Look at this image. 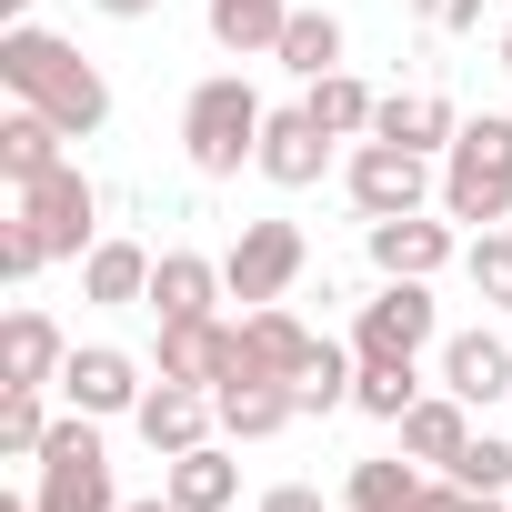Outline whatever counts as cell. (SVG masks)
<instances>
[{"label":"cell","instance_id":"cell-1","mask_svg":"<svg viewBox=\"0 0 512 512\" xmlns=\"http://www.w3.org/2000/svg\"><path fill=\"white\" fill-rule=\"evenodd\" d=\"M0 81H11V101L51 111L71 141H91V131L111 121V81H101L61 31H41V21H11V31H0Z\"/></svg>","mask_w":512,"mask_h":512},{"label":"cell","instance_id":"cell-2","mask_svg":"<svg viewBox=\"0 0 512 512\" xmlns=\"http://www.w3.org/2000/svg\"><path fill=\"white\" fill-rule=\"evenodd\" d=\"M262 91H251L241 71H221V81H201L191 101H181V151H191V171L201 181H231L241 161H262Z\"/></svg>","mask_w":512,"mask_h":512},{"label":"cell","instance_id":"cell-3","mask_svg":"<svg viewBox=\"0 0 512 512\" xmlns=\"http://www.w3.org/2000/svg\"><path fill=\"white\" fill-rule=\"evenodd\" d=\"M442 221H512V121L482 111L442 151Z\"/></svg>","mask_w":512,"mask_h":512},{"label":"cell","instance_id":"cell-4","mask_svg":"<svg viewBox=\"0 0 512 512\" xmlns=\"http://www.w3.org/2000/svg\"><path fill=\"white\" fill-rule=\"evenodd\" d=\"M31 512H121V502H111V452H101V422H91V412L51 422V442H41V492H31Z\"/></svg>","mask_w":512,"mask_h":512},{"label":"cell","instance_id":"cell-5","mask_svg":"<svg viewBox=\"0 0 512 512\" xmlns=\"http://www.w3.org/2000/svg\"><path fill=\"white\" fill-rule=\"evenodd\" d=\"M302 262H312V251H302L292 221H241V241L221 251V282H231V302L262 312V302H282V292L302 282Z\"/></svg>","mask_w":512,"mask_h":512},{"label":"cell","instance_id":"cell-6","mask_svg":"<svg viewBox=\"0 0 512 512\" xmlns=\"http://www.w3.org/2000/svg\"><path fill=\"white\" fill-rule=\"evenodd\" d=\"M432 332H442V302H432L422 282H382V292L362 302V322H352V352H362V362H422Z\"/></svg>","mask_w":512,"mask_h":512},{"label":"cell","instance_id":"cell-7","mask_svg":"<svg viewBox=\"0 0 512 512\" xmlns=\"http://www.w3.org/2000/svg\"><path fill=\"white\" fill-rule=\"evenodd\" d=\"M342 181H352V211H362V221H392V211H422V201H432V151L362 141Z\"/></svg>","mask_w":512,"mask_h":512},{"label":"cell","instance_id":"cell-8","mask_svg":"<svg viewBox=\"0 0 512 512\" xmlns=\"http://www.w3.org/2000/svg\"><path fill=\"white\" fill-rule=\"evenodd\" d=\"M71 412H91V422H111V412H141V362L131 352H111V342H71V362H61V382H51Z\"/></svg>","mask_w":512,"mask_h":512},{"label":"cell","instance_id":"cell-9","mask_svg":"<svg viewBox=\"0 0 512 512\" xmlns=\"http://www.w3.org/2000/svg\"><path fill=\"white\" fill-rule=\"evenodd\" d=\"M91 211H101V191L61 161V171H41V181H21V221L51 241V262H61V251H71V262H81V241H91Z\"/></svg>","mask_w":512,"mask_h":512},{"label":"cell","instance_id":"cell-10","mask_svg":"<svg viewBox=\"0 0 512 512\" xmlns=\"http://www.w3.org/2000/svg\"><path fill=\"white\" fill-rule=\"evenodd\" d=\"M322 161H332V131H322L302 101L262 121V161H251V171H262L272 191H312V181H322Z\"/></svg>","mask_w":512,"mask_h":512},{"label":"cell","instance_id":"cell-11","mask_svg":"<svg viewBox=\"0 0 512 512\" xmlns=\"http://www.w3.org/2000/svg\"><path fill=\"white\" fill-rule=\"evenodd\" d=\"M442 262H452V221H432V211L372 221V272H382V282H432Z\"/></svg>","mask_w":512,"mask_h":512},{"label":"cell","instance_id":"cell-12","mask_svg":"<svg viewBox=\"0 0 512 512\" xmlns=\"http://www.w3.org/2000/svg\"><path fill=\"white\" fill-rule=\"evenodd\" d=\"M241 362H251L241 332H221V322H161V382H201V392H221Z\"/></svg>","mask_w":512,"mask_h":512},{"label":"cell","instance_id":"cell-13","mask_svg":"<svg viewBox=\"0 0 512 512\" xmlns=\"http://www.w3.org/2000/svg\"><path fill=\"white\" fill-rule=\"evenodd\" d=\"M211 402H221V432H231V442H272L282 422H302L292 382H282V372H251V362H241V372H231Z\"/></svg>","mask_w":512,"mask_h":512},{"label":"cell","instance_id":"cell-14","mask_svg":"<svg viewBox=\"0 0 512 512\" xmlns=\"http://www.w3.org/2000/svg\"><path fill=\"white\" fill-rule=\"evenodd\" d=\"M61 362H71L61 322L21 302V312H11V332H0V392H51V382H61Z\"/></svg>","mask_w":512,"mask_h":512},{"label":"cell","instance_id":"cell-15","mask_svg":"<svg viewBox=\"0 0 512 512\" xmlns=\"http://www.w3.org/2000/svg\"><path fill=\"white\" fill-rule=\"evenodd\" d=\"M141 442L171 462V452H191V442H211V422H221V402L201 392V382H161V392H141Z\"/></svg>","mask_w":512,"mask_h":512},{"label":"cell","instance_id":"cell-16","mask_svg":"<svg viewBox=\"0 0 512 512\" xmlns=\"http://www.w3.org/2000/svg\"><path fill=\"white\" fill-rule=\"evenodd\" d=\"M442 392H462V402H502L512 392V342L482 322V332H452L442 342Z\"/></svg>","mask_w":512,"mask_h":512},{"label":"cell","instance_id":"cell-17","mask_svg":"<svg viewBox=\"0 0 512 512\" xmlns=\"http://www.w3.org/2000/svg\"><path fill=\"white\" fill-rule=\"evenodd\" d=\"M221 292L231 282H221V262H201V251H161V262H151V312L161 322H211Z\"/></svg>","mask_w":512,"mask_h":512},{"label":"cell","instance_id":"cell-18","mask_svg":"<svg viewBox=\"0 0 512 512\" xmlns=\"http://www.w3.org/2000/svg\"><path fill=\"white\" fill-rule=\"evenodd\" d=\"M161 492H171L181 512H231V502H241V462H231L221 442H191V452H171Z\"/></svg>","mask_w":512,"mask_h":512},{"label":"cell","instance_id":"cell-19","mask_svg":"<svg viewBox=\"0 0 512 512\" xmlns=\"http://www.w3.org/2000/svg\"><path fill=\"white\" fill-rule=\"evenodd\" d=\"M452 131H462V111L442 91H392L372 111V141H402V151H452Z\"/></svg>","mask_w":512,"mask_h":512},{"label":"cell","instance_id":"cell-20","mask_svg":"<svg viewBox=\"0 0 512 512\" xmlns=\"http://www.w3.org/2000/svg\"><path fill=\"white\" fill-rule=\"evenodd\" d=\"M462 442H472V402H462V392H422V402L402 412V452H412V462H442V472H452Z\"/></svg>","mask_w":512,"mask_h":512},{"label":"cell","instance_id":"cell-21","mask_svg":"<svg viewBox=\"0 0 512 512\" xmlns=\"http://www.w3.org/2000/svg\"><path fill=\"white\" fill-rule=\"evenodd\" d=\"M201 21H211V41H221L231 61H262V51H282L292 0H201Z\"/></svg>","mask_w":512,"mask_h":512},{"label":"cell","instance_id":"cell-22","mask_svg":"<svg viewBox=\"0 0 512 512\" xmlns=\"http://www.w3.org/2000/svg\"><path fill=\"white\" fill-rule=\"evenodd\" d=\"M61 141H71V131H61L51 111H31V101H21L11 121H0V181L21 191V181H41V171H61Z\"/></svg>","mask_w":512,"mask_h":512},{"label":"cell","instance_id":"cell-23","mask_svg":"<svg viewBox=\"0 0 512 512\" xmlns=\"http://www.w3.org/2000/svg\"><path fill=\"white\" fill-rule=\"evenodd\" d=\"M302 111H312L332 141H372L382 91H372V81H352V71H322V81H302Z\"/></svg>","mask_w":512,"mask_h":512},{"label":"cell","instance_id":"cell-24","mask_svg":"<svg viewBox=\"0 0 512 512\" xmlns=\"http://www.w3.org/2000/svg\"><path fill=\"white\" fill-rule=\"evenodd\" d=\"M81 292L91 302H151V251L141 241H91L81 251Z\"/></svg>","mask_w":512,"mask_h":512},{"label":"cell","instance_id":"cell-25","mask_svg":"<svg viewBox=\"0 0 512 512\" xmlns=\"http://www.w3.org/2000/svg\"><path fill=\"white\" fill-rule=\"evenodd\" d=\"M241 352H251V372H282V382H292V372H302V362H312L322 342H312V332H302L292 312H272V302H262V312L241 322Z\"/></svg>","mask_w":512,"mask_h":512},{"label":"cell","instance_id":"cell-26","mask_svg":"<svg viewBox=\"0 0 512 512\" xmlns=\"http://www.w3.org/2000/svg\"><path fill=\"white\" fill-rule=\"evenodd\" d=\"M272 61H282L292 81H322V71H342V21H332V11H292Z\"/></svg>","mask_w":512,"mask_h":512},{"label":"cell","instance_id":"cell-27","mask_svg":"<svg viewBox=\"0 0 512 512\" xmlns=\"http://www.w3.org/2000/svg\"><path fill=\"white\" fill-rule=\"evenodd\" d=\"M412 492H422V472H412V462H352L342 512H412Z\"/></svg>","mask_w":512,"mask_h":512},{"label":"cell","instance_id":"cell-28","mask_svg":"<svg viewBox=\"0 0 512 512\" xmlns=\"http://www.w3.org/2000/svg\"><path fill=\"white\" fill-rule=\"evenodd\" d=\"M352 372H362V352H342V342H322L302 372H292V402L302 412H332V402H352Z\"/></svg>","mask_w":512,"mask_h":512},{"label":"cell","instance_id":"cell-29","mask_svg":"<svg viewBox=\"0 0 512 512\" xmlns=\"http://www.w3.org/2000/svg\"><path fill=\"white\" fill-rule=\"evenodd\" d=\"M352 402H362L372 422H402V412L422 402V382H412V362H362V372H352Z\"/></svg>","mask_w":512,"mask_h":512},{"label":"cell","instance_id":"cell-30","mask_svg":"<svg viewBox=\"0 0 512 512\" xmlns=\"http://www.w3.org/2000/svg\"><path fill=\"white\" fill-rule=\"evenodd\" d=\"M41 442H51V402H41V392H0V452H11V462H41Z\"/></svg>","mask_w":512,"mask_h":512},{"label":"cell","instance_id":"cell-31","mask_svg":"<svg viewBox=\"0 0 512 512\" xmlns=\"http://www.w3.org/2000/svg\"><path fill=\"white\" fill-rule=\"evenodd\" d=\"M462 272H472V292H482L492 312H512V231H472Z\"/></svg>","mask_w":512,"mask_h":512},{"label":"cell","instance_id":"cell-32","mask_svg":"<svg viewBox=\"0 0 512 512\" xmlns=\"http://www.w3.org/2000/svg\"><path fill=\"white\" fill-rule=\"evenodd\" d=\"M452 482H472V492H512V442L472 432V442H462V462H452Z\"/></svg>","mask_w":512,"mask_h":512},{"label":"cell","instance_id":"cell-33","mask_svg":"<svg viewBox=\"0 0 512 512\" xmlns=\"http://www.w3.org/2000/svg\"><path fill=\"white\" fill-rule=\"evenodd\" d=\"M41 262H51V241H41V231H31V221L11 211V221H0V272H11V282H31Z\"/></svg>","mask_w":512,"mask_h":512},{"label":"cell","instance_id":"cell-34","mask_svg":"<svg viewBox=\"0 0 512 512\" xmlns=\"http://www.w3.org/2000/svg\"><path fill=\"white\" fill-rule=\"evenodd\" d=\"M412 11H422V31H472L482 0H412Z\"/></svg>","mask_w":512,"mask_h":512},{"label":"cell","instance_id":"cell-35","mask_svg":"<svg viewBox=\"0 0 512 512\" xmlns=\"http://www.w3.org/2000/svg\"><path fill=\"white\" fill-rule=\"evenodd\" d=\"M262 512H332L312 482H282V492H262Z\"/></svg>","mask_w":512,"mask_h":512},{"label":"cell","instance_id":"cell-36","mask_svg":"<svg viewBox=\"0 0 512 512\" xmlns=\"http://www.w3.org/2000/svg\"><path fill=\"white\" fill-rule=\"evenodd\" d=\"M91 11H111V21H151L161 0H91Z\"/></svg>","mask_w":512,"mask_h":512},{"label":"cell","instance_id":"cell-37","mask_svg":"<svg viewBox=\"0 0 512 512\" xmlns=\"http://www.w3.org/2000/svg\"><path fill=\"white\" fill-rule=\"evenodd\" d=\"M121 512H181V502H171V492H161V502H121Z\"/></svg>","mask_w":512,"mask_h":512},{"label":"cell","instance_id":"cell-38","mask_svg":"<svg viewBox=\"0 0 512 512\" xmlns=\"http://www.w3.org/2000/svg\"><path fill=\"white\" fill-rule=\"evenodd\" d=\"M0 21H31V0H0Z\"/></svg>","mask_w":512,"mask_h":512},{"label":"cell","instance_id":"cell-39","mask_svg":"<svg viewBox=\"0 0 512 512\" xmlns=\"http://www.w3.org/2000/svg\"><path fill=\"white\" fill-rule=\"evenodd\" d=\"M502 71H512V31H502Z\"/></svg>","mask_w":512,"mask_h":512},{"label":"cell","instance_id":"cell-40","mask_svg":"<svg viewBox=\"0 0 512 512\" xmlns=\"http://www.w3.org/2000/svg\"><path fill=\"white\" fill-rule=\"evenodd\" d=\"M0 512H31V502H0Z\"/></svg>","mask_w":512,"mask_h":512}]
</instances>
